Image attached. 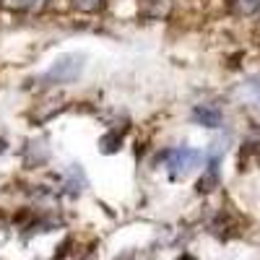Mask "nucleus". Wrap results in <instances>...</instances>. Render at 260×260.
Instances as JSON below:
<instances>
[{"instance_id":"obj_1","label":"nucleus","mask_w":260,"mask_h":260,"mask_svg":"<svg viewBox=\"0 0 260 260\" xmlns=\"http://www.w3.org/2000/svg\"><path fill=\"white\" fill-rule=\"evenodd\" d=\"M159 164L164 167V172H169V177L182 180L203 164V151L192 146H172L159 154Z\"/></svg>"},{"instance_id":"obj_2","label":"nucleus","mask_w":260,"mask_h":260,"mask_svg":"<svg viewBox=\"0 0 260 260\" xmlns=\"http://www.w3.org/2000/svg\"><path fill=\"white\" fill-rule=\"evenodd\" d=\"M86 71V55L83 52H65L52 60V65L45 71L42 81L47 86H65V83H76Z\"/></svg>"},{"instance_id":"obj_3","label":"nucleus","mask_w":260,"mask_h":260,"mask_svg":"<svg viewBox=\"0 0 260 260\" xmlns=\"http://www.w3.org/2000/svg\"><path fill=\"white\" fill-rule=\"evenodd\" d=\"M192 120H195V125L211 127V130H213V127H221V122H224V112H221L216 104H195Z\"/></svg>"},{"instance_id":"obj_4","label":"nucleus","mask_w":260,"mask_h":260,"mask_svg":"<svg viewBox=\"0 0 260 260\" xmlns=\"http://www.w3.org/2000/svg\"><path fill=\"white\" fill-rule=\"evenodd\" d=\"M240 99L247 104V107H255L260 110V81H245L240 86Z\"/></svg>"},{"instance_id":"obj_5","label":"nucleus","mask_w":260,"mask_h":260,"mask_svg":"<svg viewBox=\"0 0 260 260\" xmlns=\"http://www.w3.org/2000/svg\"><path fill=\"white\" fill-rule=\"evenodd\" d=\"M71 3H73V8H78L83 13H94L104 6V0H71Z\"/></svg>"},{"instance_id":"obj_6","label":"nucleus","mask_w":260,"mask_h":260,"mask_svg":"<svg viewBox=\"0 0 260 260\" xmlns=\"http://www.w3.org/2000/svg\"><path fill=\"white\" fill-rule=\"evenodd\" d=\"M3 151H6V141H3V138H0V154H3Z\"/></svg>"},{"instance_id":"obj_7","label":"nucleus","mask_w":260,"mask_h":260,"mask_svg":"<svg viewBox=\"0 0 260 260\" xmlns=\"http://www.w3.org/2000/svg\"><path fill=\"white\" fill-rule=\"evenodd\" d=\"M180 260H195V257H190V255H182V257H180Z\"/></svg>"}]
</instances>
